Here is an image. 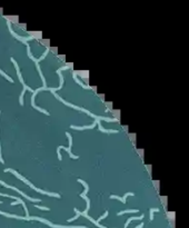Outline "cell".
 <instances>
[{"label": "cell", "instance_id": "d6986e66", "mask_svg": "<svg viewBox=\"0 0 189 228\" xmlns=\"http://www.w3.org/2000/svg\"><path fill=\"white\" fill-rule=\"evenodd\" d=\"M36 208H38V209H41V210H49V208L48 207H45V206H39V205H35Z\"/></svg>", "mask_w": 189, "mask_h": 228}, {"label": "cell", "instance_id": "44dd1931", "mask_svg": "<svg viewBox=\"0 0 189 228\" xmlns=\"http://www.w3.org/2000/svg\"><path fill=\"white\" fill-rule=\"evenodd\" d=\"M142 227H143V223H141V224L139 225V226H137L136 228H142Z\"/></svg>", "mask_w": 189, "mask_h": 228}, {"label": "cell", "instance_id": "ba28073f", "mask_svg": "<svg viewBox=\"0 0 189 228\" xmlns=\"http://www.w3.org/2000/svg\"><path fill=\"white\" fill-rule=\"evenodd\" d=\"M9 25V30H10V32H11V35L13 36L15 38H17L18 40H20V41H22V43H26V41H28V40H30V39H32V37H28V38H25V37H20V36H18L17 33L13 31L12 29H11V26H10V24H8Z\"/></svg>", "mask_w": 189, "mask_h": 228}, {"label": "cell", "instance_id": "7c38bea8", "mask_svg": "<svg viewBox=\"0 0 189 228\" xmlns=\"http://www.w3.org/2000/svg\"><path fill=\"white\" fill-rule=\"evenodd\" d=\"M143 217H145V216H143V215H140V216H139V217H131V218H129V219H128V220H127V221H126V224H125V227H126V228H127V227H128V225H129V224H130V223H131V221H132V220H141V219H142Z\"/></svg>", "mask_w": 189, "mask_h": 228}, {"label": "cell", "instance_id": "ac0fdd59", "mask_svg": "<svg viewBox=\"0 0 189 228\" xmlns=\"http://www.w3.org/2000/svg\"><path fill=\"white\" fill-rule=\"evenodd\" d=\"M107 216H108V212H105V214H103V215L101 216V217H100L99 219H98V220H96V221H97V223H99V221H101V220H102V219H105V218L107 217Z\"/></svg>", "mask_w": 189, "mask_h": 228}, {"label": "cell", "instance_id": "9a60e30c", "mask_svg": "<svg viewBox=\"0 0 189 228\" xmlns=\"http://www.w3.org/2000/svg\"><path fill=\"white\" fill-rule=\"evenodd\" d=\"M158 213L159 212V209L158 208H151L150 209V220H154V213Z\"/></svg>", "mask_w": 189, "mask_h": 228}, {"label": "cell", "instance_id": "8fae6325", "mask_svg": "<svg viewBox=\"0 0 189 228\" xmlns=\"http://www.w3.org/2000/svg\"><path fill=\"white\" fill-rule=\"evenodd\" d=\"M97 123H98V126H99V130L102 131V133H107V134H117L118 133V130H115V129H105L99 121H98Z\"/></svg>", "mask_w": 189, "mask_h": 228}, {"label": "cell", "instance_id": "2e32d148", "mask_svg": "<svg viewBox=\"0 0 189 228\" xmlns=\"http://www.w3.org/2000/svg\"><path fill=\"white\" fill-rule=\"evenodd\" d=\"M75 213H76V214H77V215H76V216H75V217L70 218V219H69V220H68V221H74V220H76V219H77V218L79 217V216H80V214H79V210L77 209V208H75Z\"/></svg>", "mask_w": 189, "mask_h": 228}, {"label": "cell", "instance_id": "5b68a950", "mask_svg": "<svg viewBox=\"0 0 189 228\" xmlns=\"http://www.w3.org/2000/svg\"><path fill=\"white\" fill-rule=\"evenodd\" d=\"M25 220H39L44 224L49 225V226L52 227V228H87L85 226H62V225H53V224L50 223V221H48L47 219H44V218H40V217H25Z\"/></svg>", "mask_w": 189, "mask_h": 228}, {"label": "cell", "instance_id": "30bf717a", "mask_svg": "<svg viewBox=\"0 0 189 228\" xmlns=\"http://www.w3.org/2000/svg\"><path fill=\"white\" fill-rule=\"evenodd\" d=\"M97 122L98 121H95L92 125H90V126H83V127H78V126H74L72 125L71 126V128L72 129H77V130H85V129H92V128H95V126L97 125Z\"/></svg>", "mask_w": 189, "mask_h": 228}, {"label": "cell", "instance_id": "9c48e42d", "mask_svg": "<svg viewBox=\"0 0 189 228\" xmlns=\"http://www.w3.org/2000/svg\"><path fill=\"white\" fill-rule=\"evenodd\" d=\"M128 196H134V193H127L123 195V197H119V196H116V195H111L110 196V199H118V200L122 201L123 204H126V198Z\"/></svg>", "mask_w": 189, "mask_h": 228}, {"label": "cell", "instance_id": "277c9868", "mask_svg": "<svg viewBox=\"0 0 189 228\" xmlns=\"http://www.w3.org/2000/svg\"><path fill=\"white\" fill-rule=\"evenodd\" d=\"M66 136L67 138H68V141H69V146L68 147H64V146H59V147L57 148V154H58V159L61 160L62 158H61V155H60V149H64V150H66L67 153L69 154V157L71 159H79V156H75V155H72L71 153V147H72V137L71 135H70L69 133H66Z\"/></svg>", "mask_w": 189, "mask_h": 228}, {"label": "cell", "instance_id": "5bb4252c", "mask_svg": "<svg viewBox=\"0 0 189 228\" xmlns=\"http://www.w3.org/2000/svg\"><path fill=\"white\" fill-rule=\"evenodd\" d=\"M74 79L76 80V82H77V84H79V85H80L81 87H82V88H85V89H90V87H88V86H85V85H83V84H82V82H81V81H80V80H79V79H78V78H77V77H76V74H74Z\"/></svg>", "mask_w": 189, "mask_h": 228}, {"label": "cell", "instance_id": "4fadbf2b", "mask_svg": "<svg viewBox=\"0 0 189 228\" xmlns=\"http://www.w3.org/2000/svg\"><path fill=\"white\" fill-rule=\"evenodd\" d=\"M132 213H139V210H137V209H127V210H122V212L118 213L117 215L121 216V215H123V214H132Z\"/></svg>", "mask_w": 189, "mask_h": 228}, {"label": "cell", "instance_id": "ffe728a7", "mask_svg": "<svg viewBox=\"0 0 189 228\" xmlns=\"http://www.w3.org/2000/svg\"><path fill=\"white\" fill-rule=\"evenodd\" d=\"M0 114H1V112H0ZM0 162H2V164H4V159H2V157H1V147H0Z\"/></svg>", "mask_w": 189, "mask_h": 228}, {"label": "cell", "instance_id": "52a82bcc", "mask_svg": "<svg viewBox=\"0 0 189 228\" xmlns=\"http://www.w3.org/2000/svg\"><path fill=\"white\" fill-rule=\"evenodd\" d=\"M0 184H1L2 186H4V187H6V188H11V189L16 190V191H17V193H19V194H20V195H22V196H24V197H26V198H27V199H29V200H30V201H32V202H39V201H41V199H38V198H31V197H29V196H28V195H26V194H25V193H22V191H21V190L17 189V188H16V187H13V186H9V185H7V184H6V182H4V181H1V180H0Z\"/></svg>", "mask_w": 189, "mask_h": 228}, {"label": "cell", "instance_id": "6da1fadb", "mask_svg": "<svg viewBox=\"0 0 189 228\" xmlns=\"http://www.w3.org/2000/svg\"><path fill=\"white\" fill-rule=\"evenodd\" d=\"M52 94H53V96H55L56 98H57L58 100H60V101H62V102L65 103L66 106H68V107H71V108H75V109H77V110H80V111H83V112H86V114H88L89 116H91V117H94V118H96V119H98V120H105V121H117V119L116 118H107V117H100V116H97V115H94V114H91L90 111H88V110H86V109H83V108H81V107H78V106H75V105H72V103H70V102H68V101H66L65 99H62V97H60L59 95H57L55 91H51Z\"/></svg>", "mask_w": 189, "mask_h": 228}, {"label": "cell", "instance_id": "3957f363", "mask_svg": "<svg viewBox=\"0 0 189 228\" xmlns=\"http://www.w3.org/2000/svg\"><path fill=\"white\" fill-rule=\"evenodd\" d=\"M11 61H12V64L15 65V68H16V70H17V75H18V77H19V80H20V82L22 84V86H24V90H22L21 95H20V98H19V101H20V105H21V106H24V95H25V91H26V90H29V91H31L32 94H33V90H32V88H29V87H28V86L26 85V84H25L24 78H22V76H21L20 69H19L18 64H17V61H16L13 58H11Z\"/></svg>", "mask_w": 189, "mask_h": 228}, {"label": "cell", "instance_id": "7a4b0ae2", "mask_svg": "<svg viewBox=\"0 0 189 228\" xmlns=\"http://www.w3.org/2000/svg\"><path fill=\"white\" fill-rule=\"evenodd\" d=\"M8 171H9V173H12L16 177H18V178H19V179H21V180L24 181V182H26V184L29 186L30 188L35 189L36 191H38V193H41L42 195H47V196H50V197H56V198H60V195H59V194H57V193H48V191H45V190H42V189H39V188H37L36 186H33L29 180H27V179L25 178V177H22L21 175H19V174L17 173L16 170L11 169V168H6V169H5V173H8Z\"/></svg>", "mask_w": 189, "mask_h": 228}, {"label": "cell", "instance_id": "8992f818", "mask_svg": "<svg viewBox=\"0 0 189 228\" xmlns=\"http://www.w3.org/2000/svg\"><path fill=\"white\" fill-rule=\"evenodd\" d=\"M79 182H80V184H82L83 186H85V191L82 194H80V196L82 197L83 199H86V202H87V208H86V210H85V212H82V213H80L79 212V214H80V215H87V213H88V210H89V208H90V199L88 198V197L86 196V194L88 193V190H89V186H88V184H87L86 181H83V180H81V179H79L78 180Z\"/></svg>", "mask_w": 189, "mask_h": 228}, {"label": "cell", "instance_id": "e0dca14e", "mask_svg": "<svg viewBox=\"0 0 189 228\" xmlns=\"http://www.w3.org/2000/svg\"><path fill=\"white\" fill-rule=\"evenodd\" d=\"M0 74H1L2 76H4V77H5V78H6V79H7V80H9L10 82H13V79H11V77H9V76H8V75H6V74H5L4 71H2L1 69H0Z\"/></svg>", "mask_w": 189, "mask_h": 228}]
</instances>
